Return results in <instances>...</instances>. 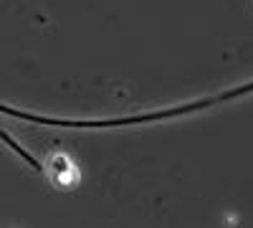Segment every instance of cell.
I'll return each mask as SVG.
<instances>
[{
  "label": "cell",
  "mask_w": 253,
  "mask_h": 228,
  "mask_svg": "<svg viewBox=\"0 0 253 228\" xmlns=\"http://www.w3.org/2000/svg\"><path fill=\"white\" fill-rule=\"evenodd\" d=\"M253 91V84L248 87H241V89H233V91H225L220 96H213V99H203V101H195L190 107H175V109H165V112H152V114H142V117H124V119H104V122H71V119H48V117H36V114H28V112H18V109H10V107H0V112L5 114H13V117H20V119H28V122H38V124H58V127H117V124H132V122H150V119H162V117H175V114H187V112H195V109H203L213 101H223V99H233V96H243Z\"/></svg>",
  "instance_id": "obj_1"
},
{
  "label": "cell",
  "mask_w": 253,
  "mask_h": 228,
  "mask_svg": "<svg viewBox=\"0 0 253 228\" xmlns=\"http://www.w3.org/2000/svg\"><path fill=\"white\" fill-rule=\"evenodd\" d=\"M0 139H3V142L8 144V147H10L13 152H18L20 157H23V160H26V162L31 165V168H33V170H38V173H41V170H43V168H41V162H36V157H33V155H28V152H26L23 147H20V144H18V142H15V139H13V137H10L8 132H3V130H0Z\"/></svg>",
  "instance_id": "obj_2"
}]
</instances>
